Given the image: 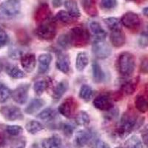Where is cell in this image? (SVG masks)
<instances>
[{
	"instance_id": "6da1fadb",
	"label": "cell",
	"mask_w": 148,
	"mask_h": 148,
	"mask_svg": "<svg viewBox=\"0 0 148 148\" xmlns=\"http://www.w3.org/2000/svg\"><path fill=\"white\" fill-rule=\"evenodd\" d=\"M143 121V118H138L133 111L127 110L121 116L119 123L116 127L115 134L118 138L124 139L133 130L139 127Z\"/></svg>"
},
{
	"instance_id": "7a4b0ae2",
	"label": "cell",
	"mask_w": 148,
	"mask_h": 148,
	"mask_svg": "<svg viewBox=\"0 0 148 148\" xmlns=\"http://www.w3.org/2000/svg\"><path fill=\"white\" fill-rule=\"evenodd\" d=\"M119 73L121 76L128 77L131 76L136 69V58L130 52H124L119 55L117 61Z\"/></svg>"
},
{
	"instance_id": "3957f363",
	"label": "cell",
	"mask_w": 148,
	"mask_h": 148,
	"mask_svg": "<svg viewBox=\"0 0 148 148\" xmlns=\"http://www.w3.org/2000/svg\"><path fill=\"white\" fill-rule=\"evenodd\" d=\"M36 35L39 39L51 41L56 35V24L52 17L39 23L36 29Z\"/></svg>"
},
{
	"instance_id": "277c9868",
	"label": "cell",
	"mask_w": 148,
	"mask_h": 148,
	"mask_svg": "<svg viewBox=\"0 0 148 148\" xmlns=\"http://www.w3.org/2000/svg\"><path fill=\"white\" fill-rule=\"evenodd\" d=\"M68 35L71 40V46L76 47H83L89 43L90 34L86 28L82 26H77L70 30Z\"/></svg>"
},
{
	"instance_id": "5b68a950",
	"label": "cell",
	"mask_w": 148,
	"mask_h": 148,
	"mask_svg": "<svg viewBox=\"0 0 148 148\" xmlns=\"http://www.w3.org/2000/svg\"><path fill=\"white\" fill-rule=\"evenodd\" d=\"M21 10L19 0H6L0 5V19L10 20L16 16Z\"/></svg>"
},
{
	"instance_id": "8992f818",
	"label": "cell",
	"mask_w": 148,
	"mask_h": 148,
	"mask_svg": "<svg viewBox=\"0 0 148 148\" xmlns=\"http://www.w3.org/2000/svg\"><path fill=\"white\" fill-rule=\"evenodd\" d=\"M0 114L5 119L14 121L24 119L23 113L18 107L15 105H5L0 108Z\"/></svg>"
},
{
	"instance_id": "52a82bcc",
	"label": "cell",
	"mask_w": 148,
	"mask_h": 148,
	"mask_svg": "<svg viewBox=\"0 0 148 148\" xmlns=\"http://www.w3.org/2000/svg\"><path fill=\"white\" fill-rule=\"evenodd\" d=\"M92 53L99 59H107L112 53L110 46L104 40L94 41L92 46Z\"/></svg>"
},
{
	"instance_id": "ba28073f",
	"label": "cell",
	"mask_w": 148,
	"mask_h": 148,
	"mask_svg": "<svg viewBox=\"0 0 148 148\" xmlns=\"http://www.w3.org/2000/svg\"><path fill=\"white\" fill-rule=\"evenodd\" d=\"M77 102L73 98L70 97L64 100L58 108L59 113L65 118H73L77 109Z\"/></svg>"
},
{
	"instance_id": "9c48e42d",
	"label": "cell",
	"mask_w": 148,
	"mask_h": 148,
	"mask_svg": "<svg viewBox=\"0 0 148 148\" xmlns=\"http://www.w3.org/2000/svg\"><path fill=\"white\" fill-rule=\"evenodd\" d=\"M30 84H22L18 85L16 89L12 91L11 97L17 104H25L28 99Z\"/></svg>"
},
{
	"instance_id": "30bf717a",
	"label": "cell",
	"mask_w": 148,
	"mask_h": 148,
	"mask_svg": "<svg viewBox=\"0 0 148 148\" xmlns=\"http://www.w3.org/2000/svg\"><path fill=\"white\" fill-rule=\"evenodd\" d=\"M121 23L130 30L137 29L141 25V19L139 16L133 12H127L122 16Z\"/></svg>"
},
{
	"instance_id": "8fae6325",
	"label": "cell",
	"mask_w": 148,
	"mask_h": 148,
	"mask_svg": "<svg viewBox=\"0 0 148 148\" xmlns=\"http://www.w3.org/2000/svg\"><path fill=\"white\" fill-rule=\"evenodd\" d=\"M92 133L88 130H79L75 135L73 139V145L76 148H83L89 143L92 138Z\"/></svg>"
},
{
	"instance_id": "7c38bea8",
	"label": "cell",
	"mask_w": 148,
	"mask_h": 148,
	"mask_svg": "<svg viewBox=\"0 0 148 148\" xmlns=\"http://www.w3.org/2000/svg\"><path fill=\"white\" fill-rule=\"evenodd\" d=\"M93 105L96 109L106 112L114 108L111 98L106 94H101L95 98L93 100Z\"/></svg>"
},
{
	"instance_id": "4fadbf2b",
	"label": "cell",
	"mask_w": 148,
	"mask_h": 148,
	"mask_svg": "<svg viewBox=\"0 0 148 148\" xmlns=\"http://www.w3.org/2000/svg\"><path fill=\"white\" fill-rule=\"evenodd\" d=\"M21 65L27 73H31L34 71L36 64V59L34 53L23 54L20 57Z\"/></svg>"
},
{
	"instance_id": "5bb4252c",
	"label": "cell",
	"mask_w": 148,
	"mask_h": 148,
	"mask_svg": "<svg viewBox=\"0 0 148 148\" xmlns=\"http://www.w3.org/2000/svg\"><path fill=\"white\" fill-rule=\"evenodd\" d=\"M56 65L59 71L64 73H68L71 69V62H70L69 56L64 53L59 52L57 53Z\"/></svg>"
},
{
	"instance_id": "9a60e30c",
	"label": "cell",
	"mask_w": 148,
	"mask_h": 148,
	"mask_svg": "<svg viewBox=\"0 0 148 148\" xmlns=\"http://www.w3.org/2000/svg\"><path fill=\"white\" fill-rule=\"evenodd\" d=\"M53 60V56L50 53H43L39 55L38 58V73L39 74H44L47 72Z\"/></svg>"
},
{
	"instance_id": "2e32d148",
	"label": "cell",
	"mask_w": 148,
	"mask_h": 148,
	"mask_svg": "<svg viewBox=\"0 0 148 148\" xmlns=\"http://www.w3.org/2000/svg\"><path fill=\"white\" fill-rule=\"evenodd\" d=\"M90 29L92 36L94 38L95 41L104 40L107 36V32L104 29L101 27L99 22H92L89 25Z\"/></svg>"
},
{
	"instance_id": "e0dca14e",
	"label": "cell",
	"mask_w": 148,
	"mask_h": 148,
	"mask_svg": "<svg viewBox=\"0 0 148 148\" xmlns=\"http://www.w3.org/2000/svg\"><path fill=\"white\" fill-rule=\"evenodd\" d=\"M51 17H52L51 16V11L47 4L42 3L37 8L35 14L36 22L40 23Z\"/></svg>"
},
{
	"instance_id": "ac0fdd59",
	"label": "cell",
	"mask_w": 148,
	"mask_h": 148,
	"mask_svg": "<svg viewBox=\"0 0 148 148\" xmlns=\"http://www.w3.org/2000/svg\"><path fill=\"white\" fill-rule=\"evenodd\" d=\"M110 40L111 44L116 47H121L125 45L126 42V36L125 33L121 30L111 31L110 35Z\"/></svg>"
},
{
	"instance_id": "d6986e66",
	"label": "cell",
	"mask_w": 148,
	"mask_h": 148,
	"mask_svg": "<svg viewBox=\"0 0 148 148\" xmlns=\"http://www.w3.org/2000/svg\"><path fill=\"white\" fill-rule=\"evenodd\" d=\"M80 4L83 10L90 16H96L98 10L95 0H80Z\"/></svg>"
},
{
	"instance_id": "ffe728a7",
	"label": "cell",
	"mask_w": 148,
	"mask_h": 148,
	"mask_svg": "<svg viewBox=\"0 0 148 148\" xmlns=\"http://www.w3.org/2000/svg\"><path fill=\"white\" fill-rule=\"evenodd\" d=\"M62 138L59 135L54 134L51 137L45 138L42 142L43 148H61L62 147Z\"/></svg>"
},
{
	"instance_id": "44dd1931",
	"label": "cell",
	"mask_w": 148,
	"mask_h": 148,
	"mask_svg": "<svg viewBox=\"0 0 148 148\" xmlns=\"http://www.w3.org/2000/svg\"><path fill=\"white\" fill-rule=\"evenodd\" d=\"M68 89V82L66 80H62L58 83L55 87L53 92V99L55 101H58L62 97L63 95Z\"/></svg>"
},
{
	"instance_id": "7402d4cb",
	"label": "cell",
	"mask_w": 148,
	"mask_h": 148,
	"mask_svg": "<svg viewBox=\"0 0 148 148\" xmlns=\"http://www.w3.org/2000/svg\"><path fill=\"white\" fill-rule=\"evenodd\" d=\"M45 104V101L42 99H34L26 107L25 109V112L27 114H34L37 111H39L41 108H43Z\"/></svg>"
},
{
	"instance_id": "603a6c76",
	"label": "cell",
	"mask_w": 148,
	"mask_h": 148,
	"mask_svg": "<svg viewBox=\"0 0 148 148\" xmlns=\"http://www.w3.org/2000/svg\"><path fill=\"white\" fill-rule=\"evenodd\" d=\"M64 7L67 9L68 14L73 18H79L81 16V13L78 7L77 2L75 0H65L64 2Z\"/></svg>"
},
{
	"instance_id": "cb8c5ba5",
	"label": "cell",
	"mask_w": 148,
	"mask_h": 148,
	"mask_svg": "<svg viewBox=\"0 0 148 148\" xmlns=\"http://www.w3.org/2000/svg\"><path fill=\"white\" fill-rule=\"evenodd\" d=\"M89 64L88 54L85 52H80L77 54L76 59V67L78 71H83Z\"/></svg>"
},
{
	"instance_id": "d4e9b609",
	"label": "cell",
	"mask_w": 148,
	"mask_h": 148,
	"mask_svg": "<svg viewBox=\"0 0 148 148\" xmlns=\"http://www.w3.org/2000/svg\"><path fill=\"white\" fill-rule=\"evenodd\" d=\"M92 79L96 83H101L105 79V74L103 71L100 64L96 62H93L92 64Z\"/></svg>"
},
{
	"instance_id": "484cf974",
	"label": "cell",
	"mask_w": 148,
	"mask_h": 148,
	"mask_svg": "<svg viewBox=\"0 0 148 148\" xmlns=\"http://www.w3.org/2000/svg\"><path fill=\"white\" fill-rule=\"evenodd\" d=\"M6 73L12 79H22L25 76V74L21 69H19L17 66L14 64H8L5 68Z\"/></svg>"
},
{
	"instance_id": "4316f807",
	"label": "cell",
	"mask_w": 148,
	"mask_h": 148,
	"mask_svg": "<svg viewBox=\"0 0 148 148\" xmlns=\"http://www.w3.org/2000/svg\"><path fill=\"white\" fill-rule=\"evenodd\" d=\"M135 107L141 113H146L148 111V99L143 95H138L135 99Z\"/></svg>"
},
{
	"instance_id": "83f0119b",
	"label": "cell",
	"mask_w": 148,
	"mask_h": 148,
	"mask_svg": "<svg viewBox=\"0 0 148 148\" xmlns=\"http://www.w3.org/2000/svg\"><path fill=\"white\" fill-rule=\"evenodd\" d=\"M25 129L30 134L35 135L39 132L42 131L45 129V127L39 121L31 120L26 124Z\"/></svg>"
},
{
	"instance_id": "f1b7e54d",
	"label": "cell",
	"mask_w": 148,
	"mask_h": 148,
	"mask_svg": "<svg viewBox=\"0 0 148 148\" xmlns=\"http://www.w3.org/2000/svg\"><path fill=\"white\" fill-rule=\"evenodd\" d=\"M79 98L84 101H89L93 96V90L88 84H83L79 90Z\"/></svg>"
},
{
	"instance_id": "f546056e",
	"label": "cell",
	"mask_w": 148,
	"mask_h": 148,
	"mask_svg": "<svg viewBox=\"0 0 148 148\" xmlns=\"http://www.w3.org/2000/svg\"><path fill=\"white\" fill-rule=\"evenodd\" d=\"M37 118L45 121H51L53 120L56 116V113L53 108H46L44 110L37 115Z\"/></svg>"
},
{
	"instance_id": "4dcf8cb0",
	"label": "cell",
	"mask_w": 148,
	"mask_h": 148,
	"mask_svg": "<svg viewBox=\"0 0 148 148\" xmlns=\"http://www.w3.org/2000/svg\"><path fill=\"white\" fill-rule=\"evenodd\" d=\"M104 23L107 25V27L111 30H121V21L119 18H116V17H109V18H106L104 19Z\"/></svg>"
},
{
	"instance_id": "1f68e13d",
	"label": "cell",
	"mask_w": 148,
	"mask_h": 148,
	"mask_svg": "<svg viewBox=\"0 0 148 148\" xmlns=\"http://www.w3.org/2000/svg\"><path fill=\"white\" fill-rule=\"evenodd\" d=\"M137 82L136 81H127L123 83L121 87V90L122 93L125 95H131L136 89Z\"/></svg>"
},
{
	"instance_id": "d6a6232c",
	"label": "cell",
	"mask_w": 148,
	"mask_h": 148,
	"mask_svg": "<svg viewBox=\"0 0 148 148\" xmlns=\"http://www.w3.org/2000/svg\"><path fill=\"white\" fill-rule=\"evenodd\" d=\"M75 121L76 124L80 126L86 127L90 124V117L88 113L84 111H80L75 116Z\"/></svg>"
},
{
	"instance_id": "836d02e7",
	"label": "cell",
	"mask_w": 148,
	"mask_h": 148,
	"mask_svg": "<svg viewBox=\"0 0 148 148\" xmlns=\"http://www.w3.org/2000/svg\"><path fill=\"white\" fill-rule=\"evenodd\" d=\"M47 87H48V82L46 80H39L34 82V90L36 94L41 96L47 90Z\"/></svg>"
},
{
	"instance_id": "e575fe53",
	"label": "cell",
	"mask_w": 148,
	"mask_h": 148,
	"mask_svg": "<svg viewBox=\"0 0 148 148\" xmlns=\"http://www.w3.org/2000/svg\"><path fill=\"white\" fill-rule=\"evenodd\" d=\"M12 91L4 84H0V104H4L11 96Z\"/></svg>"
},
{
	"instance_id": "d590c367",
	"label": "cell",
	"mask_w": 148,
	"mask_h": 148,
	"mask_svg": "<svg viewBox=\"0 0 148 148\" xmlns=\"http://www.w3.org/2000/svg\"><path fill=\"white\" fill-rule=\"evenodd\" d=\"M125 148H143V145L138 136H133L126 141Z\"/></svg>"
},
{
	"instance_id": "8d00e7d4",
	"label": "cell",
	"mask_w": 148,
	"mask_h": 148,
	"mask_svg": "<svg viewBox=\"0 0 148 148\" xmlns=\"http://www.w3.org/2000/svg\"><path fill=\"white\" fill-rule=\"evenodd\" d=\"M56 17L58 20L64 24H71L73 22V17L71 16L68 12L65 10H60L58 12Z\"/></svg>"
},
{
	"instance_id": "74e56055",
	"label": "cell",
	"mask_w": 148,
	"mask_h": 148,
	"mask_svg": "<svg viewBox=\"0 0 148 148\" xmlns=\"http://www.w3.org/2000/svg\"><path fill=\"white\" fill-rule=\"evenodd\" d=\"M57 43L59 46L62 47V48L67 49L71 47V40H70V37L68 34H63L59 37L57 40Z\"/></svg>"
},
{
	"instance_id": "f35d334b",
	"label": "cell",
	"mask_w": 148,
	"mask_h": 148,
	"mask_svg": "<svg viewBox=\"0 0 148 148\" xmlns=\"http://www.w3.org/2000/svg\"><path fill=\"white\" fill-rule=\"evenodd\" d=\"M138 43L139 47H142V48L148 46V26H147L140 34Z\"/></svg>"
},
{
	"instance_id": "ab89813d",
	"label": "cell",
	"mask_w": 148,
	"mask_h": 148,
	"mask_svg": "<svg viewBox=\"0 0 148 148\" xmlns=\"http://www.w3.org/2000/svg\"><path fill=\"white\" fill-rule=\"evenodd\" d=\"M5 130L9 135L13 136H17L23 133V128L19 125H8Z\"/></svg>"
},
{
	"instance_id": "60d3db41",
	"label": "cell",
	"mask_w": 148,
	"mask_h": 148,
	"mask_svg": "<svg viewBox=\"0 0 148 148\" xmlns=\"http://www.w3.org/2000/svg\"><path fill=\"white\" fill-rule=\"evenodd\" d=\"M118 5L117 0H101V7L104 10L114 9Z\"/></svg>"
},
{
	"instance_id": "b9f144b4",
	"label": "cell",
	"mask_w": 148,
	"mask_h": 148,
	"mask_svg": "<svg viewBox=\"0 0 148 148\" xmlns=\"http://www.w3.org/2000/svg\"><path fill=\"white\" fill-rule=\"evenodd\" d=\"M8 42V36L5 30L0 27V48L5 47Z\"/></svg>"
},
{
	"instance_id": "7bdbcfd3",
	"label": "cell",
	"mask_w": 148,
	"mask_h": 148,
	"mask_svg": "<svg viewBox=\"0 0 148 148\" xmlns=\"http://www.w3.org/2000/svg\"><path fill=\"white\" fill-rule=\"evenodd\" d=\"M62 129L64 134H65L67 136L70 137L73 135V133L75 127H74V126H73L72 125L69 124V123H65V124H63V125H62Z\"/></svg>"
},
{
	"instance_id": "ee69618b",
	"label": "cell",
	"mask_w": 148,
	"mask_h": 148,
	"mask_svg": "<svg viewBox=\"0 0 148 148\" xmlns=\"http://www.w3.org/2000/svg\"><path fill=\"white\" fill-rule=\"evenodd\" d=\"M141 136L143 143L148 147V125H146L141 130Z\"/></svg>"
},
{
	"instance_id": "f6af8a7d",
	"label": "cell",
	"mask_w": 148,
	"mask_h": 148,
	"mask_svg": "<svg viewBox=\"0 0 148 148\" xmlns=\"http://www.w3.org/2000/svg\"><path fill=\"white\" fill-rule=\"evenodd\" d=\"M92 148H110V145L102 140L98 139L95 141Z\"/></svg>"
},
{
	"instance_id": "bcb514c9",
	"label": "cell",
	"mask_w": 148,
	"mask_h": 148,
	"mask_svg": "<svg viewBox=\"0 0 148 148\" xmlns=\"http://www.w3.org/2000/svg\"><path fill=\"white\" fill-rule=\"evenodd\" d=\"M107 112H108V113L105 116V118L108 120L114 119L115 118L117 117V115H118V110H115L114 108L111 109L110 110L107 111Z\"/></svg>"
},
{
	"instance_id": "7dc6e473",
	"label": "cell",
	"mask_w": 148,
	"mask_h": 148,
	"mask_svg": "<svg viewBox=\"0 0 148 148\" xmlns=\"http://www.w3.org/2000/svg\"><path fill=\"white\" fill-rule=\"evenodd\" d=\"M63 4V0H52V5L53 8H59Z\"/></svg>"
},
{
	"instance_id": "c3c4849f",
	"label": "cell",
	"mask_w": 148,
	"mask_h": 148,
	"mask_svg": "<svg viewBox=\"0 0 148 148\" xmlns=\"http://www.w3.org/2000/svg\"><path fill=\"white\" fill-rule=\"evenodd\" d=\"M5 144H6V138L5 135L0 132V147L5 146Z\"/></svg>"
},
{
	"instance_id": "681fc988",
	"label": "cell",
	"mask_w": 148,
	"mask_h": 148,
	"mask_svg": "<svg viewBox=\"0 0 148 148\" xmlns=\"http://www.w3.org/2000/svg\"><path fill=\"white\" fill-rule=\"evenodd\" d=\"M142 14H143L145 16L148 17V7L144 8L143 10H142Z\"/></svg>"
},
{
	"instance_id": "f907efd6",
	"label": "cell",
	"mask_w": 148,
	"mask_h": 148,
	"mask_svg": "<svg viewBox=\"0 0 148 148\" xmlns=\"http://www.w3.org/2000/svg\"><path fill=\"white\" fill-rule=\"evenodd\" d=\"M29 148H42V147H41L39 146L38 144L34 143V144H33L32 145H30V147Z\"/></svg>"
},
{
	"instance_id": "816d5d0a",
	"label": "cell",
	"mask_w": 148,
	"mask_h": 148,
	"mask_svg": "<svg viewBox=\"0 0 148 148\" xmlns=\"http://www.w3.org/2000/svg\"><path fill=\"white\" fill-rule=\"evenodd\" d=\"M14 148H25V145L23 144H19L17 146H16Z\"/></svg>"
},
{
	"instance_id": "f5cc1de1",
	"label": "cell",
	"mask_w": 148,
	"mask_h": 148,
	"mask_svg": "<svg viewBox=\"0 0 148 148\" xmlns=\"http://www.w3.org/2000/svg\"><path fill=\"white\" fill-rule=\"evenodd\" d=\"M2 64H1V63H0V73H1V71H2Z\"/></svg>"
},
{
	"instance_id": "db71d44e",
	"label": "cell",
	"mask_w": 148,
	"mask_h": 148,
	"mask_svg": "<svg viewBox=\"0 0 148 148\" xmlns=\"http://www.w3.org/2000/svg\"><path fill=\"white\" fill-rule=\"evenodd\" d=\"M116 148H125V147H122V146H119V147H116Z\"/></svg>"
},
{
	"instance_id": "11a10c76",
	"label": "cell",
	"mask_w": 148,
	"mask_h": 148,
	"mask_svg": "<svg viewBox=\"0 0 148 148\" xmlns=\"http://www.w3.org/2000/svg\"><path fill=\"white\" fill-rule=\"evenodd\" d=\"M127 1H136V0H127Z\"/></svg>"
}]
</instances>
